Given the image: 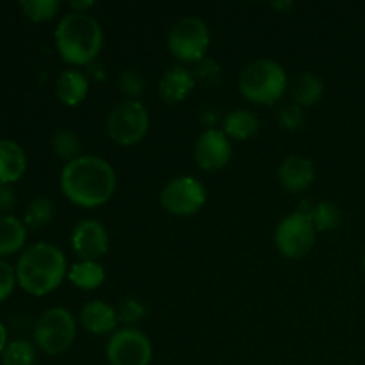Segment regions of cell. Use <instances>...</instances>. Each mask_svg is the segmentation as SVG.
<instances>
[{
    "instance_id": "obj_1",
    "label": "cell",
    "mask_w": 365,
    "mask_h": 365,
    "mask_svg": "<svg viewBox=\"0 0 365 365\" xmlns=\"http://www.w3.org/2000/svg\"><path fill=\"white\" fill-rule=\"evenodd\" d=\"M116 171L102 157L82 155L64 164L61 171V192L82 209L106 205L116 192Z\"/></svg>"
},
{
    "instance_id": "obj_2",
    "label": "cell",
    "mask_w": 365,
    "mask_h": 365,
    "mask_svg": "<svg viewBox=\"0 0 365 365\" xmlns=\"http://www.w3.org/2000/svg\"><path fill=\"white\" fill-rule=\"evenodd\" d=\"M66 277V257L50 242H34L24 250L16 262L18 285L32 296L50 294Z\"/></svg>"
},
{
    "instance_id": "obj_3",
    "label": "cell",
    "mask_w": 365,
    "mask_h": 365,
    "mask_svg": "<svg viewBox=\"0 0 365 365\" xmlns=\"http://www.w3.org/2000/svg\"><path fill=\"white\" fill-rule=\"evenodd\" d=\"M56 46L64 63L73 66L93 64L102 52L103 29L89 13L70 11L56 27Z\"/></svg>"
},
{
    "instance_id": "obj_4",
    "label": "cell",
    "mask_w": 365,
    "mask_h": 365,
    "mask_svg": "<svg viewBox=\"0 0 365 365\" xmlns=\"http://www.w3.org/2000/svg\"><path fill=\"white\" fill-rule=\"evenodd\" d=\"M287 71L273 59H257L239 75V91L257 106H273L287 91Z\"/></svg>"
},
{
    "instance_id": "obj_5",
    "label": "cell",
    "mask_w": 365,
    "mask_h": 365,
    "mask_svg": "<svg viewBox=\"0 0 365 365\" xmlns=\"http://www.w3.org/2000/svg\"><path fill=\"white\" fill-rule=\"evenodd\" d=\"M36 348L41 349L45 355L57 356L68 351L77 337V321L70 310L63 307H52L41 314L34 324Z\"/></svg>"
},
{
    "instance_id": "obj_6",
    "label": "cell",
    "mask_w": 365,
    "mask_h": 365,
    "mask_svg": "<svg viewBox=\"0 0 365 365\" xmlns=\"http://www.w3.org/2000/svg\"><path fill=\"white\" fill-rule=\"evenodd\" d=\"M210 46V31L198 16L180 18L168 34V50L180 63H196L205 59Z\"/></svg>"
},
{
    "instance_id": "obj_7",
    "label": "cell",
    "mask_w": 365,
    "mask_h": 365,
    "mask_svg": "<svg viewBox=\"0 0 365 365\" xmlns=\"http://www.w3.org/2000/svg\"><path fill=\"white\" fill-rule=\"evenodd\" d=\"M150 113L141 100H123L107 116V135L120 146H134L145 139Z\"/></svg>"
},
{
    "instance_id": "obj_8",
    "label": "cell",
    "mask_w": 365,
    "mask_h": 365,
    "mask_svg": "<svg viewBox=\"0 0 365 365\" xmlns=\"http://www.w3.org/2000/svg\"><path fill=\"white\" fill-rule=\"evenodd\" d=\"M316 235L317 230L309 214L296 210L278 223L274 230V245L285 259L299 260L312 252Z\"/></svg>"
},
{
    "instance_id": "obj_9",
    "label": "cell",
    "mask_w": 365,
    "mask_h": 365,
    "mask_svg": "<svg viewBox=\"0 0 365 365\" xmlns=\"http://www.w3.org/2000/svg\"><path fill=\"white\" fill-rule=\"evenodd\" d=\"M163 209L171 216H195L207 202V191L195 177H177L168 182L159 196Z\"/></svg>"
},
{
    "instance_id": "obj_10",
    "label": "cell",
    "mask_w": 365,
    "mask_h": 365,
    "mask_svg": "<svg viewBox=\"0 0 365 365\" xmlns=\"http://www.w3.org/2000/svg\"><path fill=\"white\" fill-rule=\"evenodd\" d=\"M106 356L110 365H150L153 348L150 339L138 328H118L109 337Z\"/></svg>"
},
{
    "instance_id": "obj_11",
    "label": "cell",
    "mask_w": 365,
    "mask_h": 365,
    "mask_svg": "<svg viewBox=\"0 0 365 365\" xmlns=\"http://www.w3.org/2000/svg\"><path fill=\"white\" fill-rule=\"evenodd\" d=\"M192 157L203 171H220L230 163L232 145L223 130L207 128L198 135L192 148Z\"/></svg>"
},
{
    "instance_id": "obj_12",
    "label": "cell",
    "mask_w": 365,
    "mask_h": 365,
    "mask_svg": "<svg viewBox=\"0 0 365 365\" xmlns=\"http://www.w3.org/2000/svg\"><path fill=\"white\" fill-rule=\"evenodd\" d=\"M70 241L78 260H100L109 252V234L96 220L78 221Z\"/></svg>"
},
{
    "instance_id": "obj_13",
    "label": "cell",
    "mask_w": 365,
    "mask_h": 365,
    "mask_svg": "<svg viewBox=\"0 0 365 365\" xmlns=\"http://www.w3.org/2000/svg\"><path fill=\"white\" fill-rule=\"evenodd\" d=\"M278 180L291 192H303L316 180V166L302 155H289L278 166Z\"/></svg>"
},
{
    "instance_id": "obj_14",
    "label": "cell",
    "mask_w": 365,
    "mask_h": 365,
    "mask_svg": "<svg viewBox=\"0 0 365 365\" xmlns=\"http://www.w3.org/2000/svg\"><path fill=\"white\" fill-rule=\"evenodd\" d=\"M81 323L91 335H113L118 330V310L110 303L93 299L81 310Z\"/></svg>"
},
{
    "instance_id": "obj_15",
    "label": "cell",
    "mask_w": 365,
    "mask_h": 365,
    "mask_svg": "<svg viewBox=\"0 0 365 365\" xmlns=\"http://www.w3.org/2000/svg\"><path fill=\"white\" fill-rule=\"evenodd\" d=\"M196 86V78L192 71L187 68L171 66L170 70L164 71V75L159 81V95L166 103H180L191 95V91Z\"/></svg>"
},
{
    "instance_id": "obj_16",
    "label": "cell",
    "mask_w": 365,
    "mask_h": 365,
    "mask_svg": "<svg viewBox=\"0 0 365 365\" xmlns=\"http://www.w3.org/2000/svg\"><path fill=\"white\" fill-rule=\"evenodd\" d=\"M89 93V78L77 68L61 71L56 81V96L63 106L77 107L86 100Z\"/></svg>"
},
{
    "instance_id": "obj_17",
    "label": "cell",
    "mask_w": 365,
    "mask_h": 365,
    "mask_svg": "<svg viewBox=\"0 0 365 365\" xmlns=\"http://www.w3.org/2000/svg\"><path fill=\"white\" fill-rule=\"evenodd\" d=\"M27 170L25 150L13 139H0V184H14Z\"/></svg>"
},
{
    "instance_id": "obj_18",
    "label": "cell",
    "mask_w": 365,
    "mask_h": 365,
    "mask_svg": "<svg viewBox=\"0 0 365 365\" xmlns=\"http://www.w3.org/2000/svg\"><path fill=\"white\" fill-rule=\"evenodd\" d=\"M260 130V121L252 110L234 109L225 116L223 132L234 141H248L255 138Z\"/></svg>"
},
{
    "instance_id": "obj_19",
    "label": "cell",
    "mask_w": 365,
    "mask_h": 365,
    "mask_svg": "<svg viewBox=\"0 0 365 365\" xmlns=\"http://www.w3.org/2000/svg\"><path fill=\"white\" fill-rule=\"evenodd\" d=\"M68 280L81 291L91 292L103 285L106 269L98 260H78L68 269Z\"/></svg>"
},
{
    "instance_id": "obj_20",
    "label": "cell",
    "mask_w": 365,
    "mask_h": 365,
    "mask_svg": "<svg viewBox=\"0 0 365 365\" xmlns=\"http://www.w3.org/2000/svg\"><path fill=\"white\" fill-rule=\"evenodd\" d=\"M27 241V227L13 214H0V257L20 252Z\"/></svg>"
},
{
    "instance_id": "obj_21",
    "label": "cell",
    "mask_w": 365,
    "mask_h": 365,
    "mask_svg": "<svg viewBox=\"0 0 365 365\" xmlns=\"http://www.w3.org/2000/svg\"><path fill=\"white\" fill-rule=\"evenodd\" d=\"M324 93V84L321 77H317L312 71L302 73L291 84V98L292 103L303 107L316 106Z\"/></svg>"
},
{
    "instance_id": "obj_22",
    "label": "cell",
    "mask_w": 365,
    "mask_h": 365,
    "mask_svg": "<svg viewBox=\"0 0 365 365\" xmlns=\"http://www.w3.org/2000/svg\"><path fill=\"white\" fill-rule=\"evenodd\" d=\"M317 232L337 230L342 225V210L331 202H319L307 212Z\"/></svg>"
},
{
    "instance_id": "obj_23",
    "label": "cell",
    "mask_w": 365,
    "mask_h": 365,
    "mask_svg": "<svg viewBox=\"0 0 365 365\" xmlns=\"http://www.w3.org/2000/svg\"><path fill=\"white\" fill-rule=\"evenodd\" d=\"M56 214V207L48 196H38V198L31 200L25 209L24 223L27 228H43L53 220Z\"/></svg>"
},
{
    "instance_id": "obj_24",
    "label": "cell",
    "mask_w": 365,
    "mask_h": 365,
    "mask_svg": "<svg viewBox=\"0 0 365 365\" xmlns=\"http://www.w3.org/2000/svg\"><path fill=\"white\" fill-rule=\"evenodd\" d=\"M36 360H38L36 344L25 339L7 342L2 353V365H34Z\"/></svg>"
},
{
    "instance_id": "obj_25",
    "label": "cell",
    "mask_w": 365,
    "mask_h": 365,
    "mask_svg": "<svg viewBox=\"0 0 365 365\" xmlns=\"http://www.w3.org/2000/svg\"><path fill=\"white\" fill-rule=\"evenodd\" d=\"M52 150L59 159L71 163V160L82 157V143L75 132L59 130L52 138Z\"/></svg>"
},
{
    "instance_id": "obj_26",
    "label": "cell",
    "mask_w": 365,
    "mask_h": 365,
    "mask_svg": "<svg viewBox=\"0 0 365 365\" xmlns=\"http://www.w3.org/2000/svg\"><path fill=\"white\" fill-rule=\"evenodd\" d=\"M20 9L25 18L34 24H43V21H50L52 18H56L61 9V2L57 0H21Z\"/></svg>"
},
{
    "instance_id": "obj_27",
    "label": "cell",
    "mask_w": 365,
    "mask_h": 365,
    "mask_svg": "<svg viewBox=\"0 0 365 365\" xmlns=\"http://www.w3.org/2000/svg\"><path fill=\"white\" fill-rule=\"evenodd\" d=\"M145 84L146 82L143 75L138 70H132V68L121 71L120 78H118V88L123 95L128 96V100H138V96L145 93Z\"/></svg>"
},
{
    "instance_id": "obj_28",
    "label": "cell",
    "mask_w": 365,
    "mask_h": 365,
    "mask_svg": "<svg viewBox=\"0 0 365 365\" xmlns=\"http://www.w3.org/2000/svg\"><path fill=\"white\" fill-rule=\"evenodd\" d=\"M116 310L120 323L130 328H134V324H138L139 321L146 316V307L135 298H125L123 302L116 307Z\"/></svg>"
},
{
    "instance_id": "obj_29",
    "label": "cell",
    "mask_w": 365,
    "mask_h": 365,
    "mask_svg": "<svg viewBox=\"0 0 365 365\" xmlns=\"http://www.w3.org/2000/svg\"><path fill=\"white\" fill-rule=\"evenodd\" d=\"M192 75H195L196 82H202L207 88H216L221 82V66L212 57H205L196 64Z\"/></svg>"
},
{
    "instance_id": "obj_30",
    "label": "cell",
    "mask_w": 365,
    "mask_h": 365,
    "mask_svg": "<svg viewBox=\"0 0 365 365\" xmlns=\"http://www.w3.org/2000/svg\"><path fill=\"white\" fill-rule=\"evenodd\" d=\"M303 121H305V114H303L302 107L296 106V103H285V106L278 110V125H280L284 130H299V128L303 127Z\"/></svg>"
},
{
    "instance_id": "obj_31",
    "label": "cell",
    "mask_w": 365,
    "mask_h": 365,
    "mask_svg": "<svg viewBox=\"0 0 365 365\" xmlns=\"http://www.w3.org/2000/svg\"><path fill=\"white\" fill-rule=\"evenodd\" d=\"M16 285V267H13L9 262L0 259V303L13 294Z\"/></svg>"
},
{
    "instance_id": "obj_32",
    "label": "cell",
    "mask_w": 365,
    "mask_h": 365,
    "mask_svg": "<svg viewBox=\"0 0 365 365\" xmlns=\"http://www.w3.org/2000/svg\"><path fill=\"white\" fill-rule=\"evenodd\" d=\"M16 205V192L11 184H0V214H9Z\"/></svg>"
},
{
    "instance_id": "obj_33",
    "label": "cell",
    "mask_w": 365,
    "mask_h": 365,
    "mask_svg": "<svg viewBox=\"0 0 365 365\" xmlns=\"http://www.w3.org/2000/svg\"><path fill=\"white\" fill-rule=\"evenodd\" d=\"M95 7V2L91 0H86V2H71L70 4V11H77V13H88L89 9Z\"/></svg>"
},
{
    "instance_id": "obj_34",
    "label": "cell",
    "mask_w": 365,
    "mask_h": 365,
    "mask_svg": "<svg viewBox=\"0 0 365 365\" xmlns=\"http://www.w3.org/2000/svg\"><path fill=\"white\" fill-rule=\"evenodd\" d=\"M6 346H7V330L6 327H4L2 321H0V356H2Z\"/></svg>"
},
{
    "instance_id": "obj_35",
    "label": "cell",
    "mask_w": 365,
    "mask_h": 365,
    "mask_svg": "<svg viewBox=\"0 0 365 365\" xmlns=\"http://www.w3.org/2000/svg\"><path fill=\"white\" fill-rule=\"evenodd\" d=\"M273 7H278V9H280V11L287 13L289 9H292V2H274Z\"/></svg>"
},
{
    "instance_id": "obj_36",
    "label": "cell",
    "mask_w": 365,
    "mask_h": 365,
    "mask_svg": "<svg viewBox=\"0 0 365 365\" xmlns=\"http://www.w3.org/2000/svg\"><path fill=\"white\" fill-rule=\"evenodd\" d=\"M362 266H364V271H365V257H364V262H362Z\"/></svg>"
}]
</instances>
